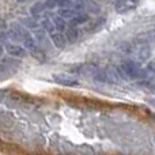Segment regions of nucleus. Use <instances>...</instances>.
<instances>
[{
  "label": "nucleus",
  "mask_w": 155,
  "mask_h": 155,
  "mask_svg": "<svg viewBox=\"0 0 155 155\" xmlns=\"http://www.w3.org/2000/svg\"><path fill=\"white\" fill-rule=\"evenodd\" d=\"M118 72L124 79L137 80L146 78V71L136 61H124L118 65Z\"/></svg>",
  "instance_id": "nucleus-1"
},
{
  "label": "nucleus",
  "mask_w": 155,
  "mask_h": 155,
  "mask_svg": "<svg viewBox=\"0 0 155 155\" xmlns=\"http://www.w3.org/2000/svg\"><path fill=\"white\" fill-rule=\"evenodd\" d=\"M53 79H54V82L59 83V84L68 86V87H74V86L79 84V82H78L76 78L67 75V74H56V75H53Z\"/></svg>",
  "instance_id": "nucleus-2"
},
{
  "label": "nucleus",
  "mask_w": 155,
  "mask_h": 155,
  "mask_svg": "<svg viewBox=\"0 0 155 155\" xmlns=\"http://www.w3.org/2000/svg\"><path fill=\"white\" fill-rule=\"evenodd\" d=\"M48 34L56 48H64L65 46L67 40H65V37H64V33L59 31L57 29H53V30H51V31H48Z\"/></svg>",
  "instance_id": "nucleus-3"
},
{
  "label": "nucleus",
  "mask_w": 155,
  "mask_h": 155,
  "mask_svg": "<svg viewBox=\"0 0 155 155\" xmlns=\"http://www.w3.org/2000/svg\"><path fill=\"white\" fill-rule=\"evenodd\" d=\"M116 11L120 14H124V12H129V11L135 10L137 7V3L136 2H132V0H121V2H117L116 3Z\"/></svg>",
  "instance_id": "nucleus-4"
},
{
  "label": "nucleus",
  "mask_w": 155,
  "mask_h": 155,
  "mask_svg": "<svg viewBox=\"0 0 155 155\" xmlns=\"http://www.w3.org/2000/svg\"><path fill=\"white\" fill-rule=\"evenodd\" d=\"M7 53L14 57H25L26 56V48L18 45V44H7L5 45Z\"/></svg>",
  "instance_id": "nucleus-5"
},
{
  "label": "nucleus",
  "mask_w": 155,
  "mask_h": 155,
  "mask_svg": "<svg viewBox=\"0 0 155 155\" xmlns=\"http://www.w3.org/2000/svg\"><path fill=\"white\" fill-rule=\"evenodd\" d=\"M64 37H65V40H67L68 42H75L76 38H78V30H76V27L68 26L67 29H65V31H64Z\"/></svg>",
  "instance_id": "nucleus-6"
},
{
  "label": "nucleus",
  "mask_w": 155,
  "mask_h": 155,
  "mask_svg": "<svg viewBox=\"0 0 155 155\" xmlns=\"http://www.w3.org/2000/svg\"><path fill=\"white\" fill-rule=\"evenodd\" d=\"M0 54H2V46H0Z\"/></svg>",
  "instance_id": "nucleus-7"
}]
</instances>
